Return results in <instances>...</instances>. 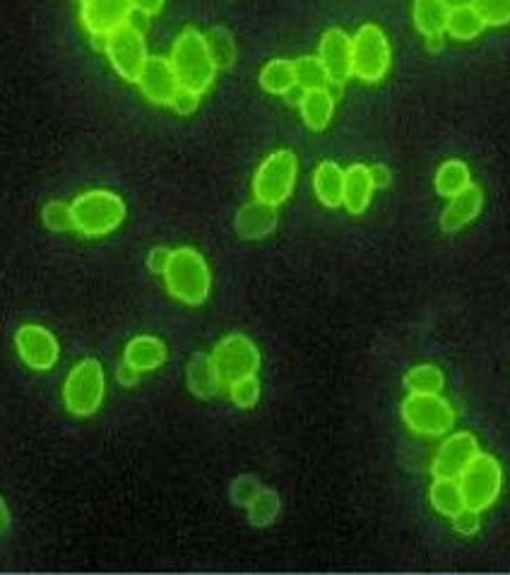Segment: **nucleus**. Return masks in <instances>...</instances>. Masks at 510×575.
Instances as JSON below:
<instances>
[{
  "mask_svg": "<svg viewBox=\"0 0 510 575\" xmlns=\"http://www.w3.org/2000/svg\"><path fill=\"white\" fill-rule=\"evenodd\" d=\"M169 63L174 68L179 85L186 90L205 94L215 85L217 80V63L212 58L210 44H207V34L195 27H186L171 46Z\"/></svg>",
  "mask_w": 510,
  "mask_h": 575,
  "instance_id": "obj_1",
  "label": "nucleus"
},
{
  "mask_svg": "<svg viewBox=\"0 0 510 575\" xmlns=\"http://www.w3.org/2000/svg\"><path fill=\"white\" fill-rule=\"evenodd\" d=\"M166 292L181 304L198 308L210 299L212 270L205 256L191 246L171 251V260L164 270Z\"/></svg>",
  "mask_w": 510,
  "mask_h": 575,
  "instance_id": "obj_2",
  "label": "nucleus"
},
{
  "mask_svg": "<svg viewBox=\"0 0 510 575\" xmlns=\"http://www.w3.org/2000/svg\"><path fill=\"white\" fill-rule=\"evenodd\" d=\"M70 207H73L75 231H80L87 239H102V236L114 234L126 222L128 212L121 195L106 191V188L80 193Z\"/></svg>",
  "mask_w": 510,
  "mask_h": 575,
  "instance_id": "obj_3",
  "label": "nucleus"
},
{
  "mask_svg": "<svg viewBox=\"0 0 510 575\" xmlns=\"http://www.w3.org/2000/svg\"><path fill=\"white\" fill-rule=\"evenodd\" d=\"M106 373L97 359H80L63 383V405L73 417H92L104 405Z\"/></svg>",
  "mask_w": 510,
  "mask_h": 575,
  "instance_id": "obj_4",
  "label": "nucleus"
},
{
  "mask_svg": "<svg viewBox=\"0 0 510 575\" xmlns=\"http://www.w3.org/2000/svg\"><path fill=\"white\" fill-rule=\"evenodd\" d=\"M299 179V159L292 150H275L260 162L253 174V198L280 207L292 198Z\"/></svg>",
  "mask_w": 510,
  "mask_h": 575,
  "instance_id": "obj_5",
  "label": "nucleus"
},
{
  "mask_svg": "<svg viewBox=\"0 0 510 575\" xmlns=\"http://www.w3.org/2000/svg\"><path fill=\"white\" fill-rule=\"evenodd\" d=\"M390 65H393V46L388 34L373 22L361 25L352 37V77L366 85H376L390 73Z\"/></svg>",
  "mask_w": 510,
  "mask_h": 575,
  "instance_id": "obj_6",
  "label": "nucleus"
},
{
  "mask_svg": "<svg viewBox=\"0 0 510 575\" xmlns=\"http://www.w3.org/2000/svg\"><path fill=\"white\" fill-rule=\"evenodd\" d=\"M407 429L426 438L450 434L455 424V409L441 393L417 395L409 393L400 407Z\"/></svg>",
  "mask_w": 510,
  "mask_h": 575,
  "instance_id": "obj_7",
  "label": "nucleus"
},
{
  "mask_svg": "<svg viewBox=\"0 0 510 575\" xmlns=\"http://www.w3.org/2000/svg\"><path fill=\"white\" fill-rule=\"evenodd\" d=\"M460 489L465 496V506L484 513L498 501L503 491V467L494 455L479 453L472 465L460 474Z\"/></svg>",
  "mask_w": 510,
  "mask_h": 575,
  "instance_id": "obj_8",
  "label": "nucleus"
},
{
  "mask_svg": "<svg viewBox=\"0 0 510 575\" xmlns=\"http://www.w3.org/2000/svg\"><path fill=\"white\" fill-rule=\"evenodd\" d=\"M104 53L118 77H123L126 82L138 85L142 68H145V63L150 61L145 34L138 32L135 27H130L126 22V25L118 27L116 32L109 34Z\"/></svg>",
  "mask_w": 510,
  "mask_h": 575,
  "instance_id": "obj_9",
  "label": "nucleus"
},
{
  "mask_svg": "<svg viewBox=\"0 0 510 575\" xmlns=\"http://www.w3.org/2000/svg\"><path fill=\"white\" fill-rule=\"evenodd\" d=\"M212 361H215L222 383L229 385L260 371V349L255 347L251 337L231 333L222 337L212 349Z\"/></svg>",
  "mask_w": 510,
  "mask_h": 575,
  "instance_id": "obj_10",
  "label": "nucleus"
},
{
  "mask_svg": "<svg viewBox=\"0 0 510 575\" xmlns=\"http://www.w3.org/2000/svg\"><path fill=\"white\" fill-rule=\"evenodd\" d=\"M15 349L22 364L32 371H51L61 359L58 337L39 323H25L17 328Z\"/></svg>",
  "mask_w": 510,
  "mask_h": 575,
  "instance_id": "obj_11",
  "label": "nucleus"
},
{
  "mask_svg": "<svg viewBox=\"0 0 510 575\" xmlns=\"http://www.w3.org/2000/svg\"><path fill=\"white\" fill-rule=\"evenodd\" d=\"M482 453L479 450L477 436L470 431H455L443 438V443L438 446L434 462H431V474L434 477H446V479H460V474L472 465V460Z\"/></svg>",
  "mask_w": 510,
  "mask_h": 575,
  "instance_id": "obj_12",
  "label": "nucleus"
},
{
  "mask_svg": "<svg viewBox=\"0 0 510 575\" xmlns=\"http://www.w3.org/2000/svg\"><path fill=\"white\" fill-rule=\"evenodd\" d=\"M133 15V0H82L80 22L85 32L109 37L118 27H123Z\"/></svg>",
  "mask_w": 510,
  "mask_h": 575,
  "instance_id": "obj_13",
  "label": "nucleus"
},
{
  "mask_svg": "<svg viewBox=\"0 0 510 575\" xmlns=\"http://www.w3.org/2000/svg\"><path fill=\"white\" fill-rule=\"evenodd\" d=\"M138 87L142 97L150 104L157 106H169L171 99L176 97V92L181 90L179 77H176L174 68H171L169 58L164 56H150V61L142 68Z\"/></svg>",
  "mask_w": 510,
  "mask_h": 575,
  "instance_id": "obj_14",
  "label": "nucleus"
},
{
  "mask_svg": "<svg viewBox=\"0 0 510 575\" xmlns=\"http://www.w3.org/2000/svg\"><path fill=\"white\" fill-rule=\"evenodd\" d=\"M318 58L328 70L330 82H345L352 77V37L340 27L325 29L318 41Z\"/></svg>",
  "mask_w": 510,
  "mask_h": 575,
  "instance_id": "obj_15",
  "label": "nucleus"
},
{
  "mask_svg": "<svg viewBox=\"0 0 510 575\" xmlns=\"http://www.w3.org/2000/svg\"><path fill=\"white\" fill-rule=\"evenodd\" d=\"M484 210V193L479 186H467L465 191L448 198V205L441 212V229L446 234H458L465 227L482 215Z\"/></svg>",
  "mask_w": 510,
  "mask_h": 575,
  "instance_id": "obj_16",
  "label": "nucleus"
},
{
  "mask_svg": "<svg viewBox=\"0 0 510 575\" xmlns=\"http://www.w3.org/2000/svg\"><path fill=\"white\" fill-rule=\"evenodd\" d=\"M236 234L246 241H258L270 236L272 231L280 224V212H277L275 205L260 203V200H253V203H246L236 215Z\"/></svg>",
  "mask_w": 510,
  "mask_h": 575,
  "instance_id": "obj_17",
  "label": "nucleus"
},
{
  "mask_svg": "<svg viewBox=\"0 0 510 575\" xmlns=\"http://www.w3.org/2000/svg\"><path fill=\"white\" fill-rule=\"evenodd\" d=\"M166 357H169V349L157 335H135L123 349V364L133 366L140 373L157 371L159 366H164Z\"/></svg>",
  "mask_w": 510,
  "mask_h": 575,
  "instance_id": "obj_18",
  "label": "nucleus"
},
{
  "mask_svg": "<svg viewBox=\"0 0 510 575\" xmlns=\"http://www.w3.org/2000/svg\"><path fill=\"white\" fill-rule=\"evenodd\" d=\"M373 193H376V186H373L371 179V167L357 162L345 169V198H342V207H345L349 215H364L371 207Z\"/></svg>",
  "mask_w": 510,
  "mask_h": 575,
  "instance_id": "obj_19",
  "label": "nucleus"
},
{
  "mask_svg": "<svg viewBox=\"0 0 510 575\" xmlns=\"http://www.w3.org/2000/svg\"><path fill=\"white\" fill-rule=\"evenodd\" d=\"M313 193L323 207L340 210L342 198H345V169L332 159L320 162L313 171Z\"/></svg>",
  "mask_w": 510,
  "mask_h": 575,
  "instance_id": "obj_20",
  "label": "nucleus"
},
{
  "mask_svg": "<svg viewBox=\"0 0 510 575\" xmlns=\"http://www.w3.org/2000/svg\"><path fill=\"white\" fill-rule=\"evenodd\" d=\"M186 383L188 390L198 397V400H212L222 388V378H219L215 361H212V354L205 352H195L191 359H188L186 366Z\"/></svg>",
  "mask_w": 510,
  "mask_h": 575,
  "instance_id": "obj_21",
  "label": "nucleus"
},
{
  "mask_svg": "<svg viewBox=\"0 0 510 575\" xmlns=\"http://www.w3.org/2000/svg\"><path fill=\"white\" fill-rule=\"evenodd\" d=\"M335 106H337V99L328 92V87H325V90L301 92V102H299L301 121H304V126L308 130H313V133H323V130L332 123Z\"/></svg>",
  "mask_w": 510,
  "mask_h": 575,
  "instance_id": "obj_22",
  "label": "nucleus"
},
{
  "mask_svg": "<svg viewBox=\"0 0 510 575\" xmlns=\"http://www.w3.org/2000/svg\"><path fill=\"white\" fill-rule=\"evenodd\" d=\"M450 8L443 0H414L412 22L424 39L446 37Z\"/></svg>",
  "mask_w": 510,
  "mask_h": 575,
  "instance_id": "obj_23",
  "label": "nucleus"
},
{
  "mask_svg": "<svg viewBox=\"0 0 510 575\" xmlns=\"http://www.w3.org/2000/svg\"><path fill=\"white\" fill-rule=\"evenodd\" d=\"M258 82L263 92L272 94V97H287L289 92L296 90L294 61H289V58H272V61L260 68Z\"/></svg>",
  "mask_w": 510,
  "mask_h": 575,
  "instance_id": "obj_24",
  "label": "nucleus"
},
{
  "mask_svg": "<svg viewBox=\"0 0 510 575\" xmlns=\"http://www.w3.org/2000/svg\"><path fill=\"white\" fill-rule=\"evenodd\" d=\"M472 186V171L462 159H446L434 174V188L441 198H453Z\"/></svg>",
  "mask_w": 510,
  "mask_h": 575,
  "instance_id": "obj_25",
  "label": "nucleus"
},
{
  "mask_svg": "<svg viewBox=\"0 0 510 575\" xmlns=\"http://www.w3.org/2000/svg\"><path fill=\"white\" fill-rule=\"evenodd\" d=\"M429 501L434 511L441 513L443 518H453L455 513L465 508V496H462L458 479L434 477V484L429 489Z\"/></svg>",
  "mask_w": 510,
  "mask_h": 575,
  "instance_id": "obj_26",
  "label": "nucleus"
},
{
  "mask_svg": "<svg viewBox=\"0 0 510 575\" xmlns=\"http://www.w3.org/2000/svg\"><path fill=\"white\" fill-rule=\"evenodd\" d=\"M486 22L482 15L474 10V5H462V8H453L448 15L446 34L455 41H474L484 34Z\"/></svg>",
  "mask_w": 510,
  "mask_h": 575,
  "instance_id": "obj_27",
  "label": "nucleus"
},
{
  "mask_svg": "<svg viewBox=\"0 0 510 575\" xmlns=\"http://www.w3.org/2000/svg\"><path fill=\"white\" fill-rule=\"evenodd\" d=\"M405 388L409 393L417 395L443 393V388H446V376H443V371L434 364L412 366V369L405 373Z\"/></svg>",
  "mask_w": 510,
  "mask_h": 575,
  "instance_id": "obj_28",
  "label": "nucleus"
},
{
  "mask_svg": "<svg viewBox=\"0 0 510 575\" xmlns=\"http://www.w3.org/2000/svg\"><path fill=\"white\" fill-rule=\"evenodd\" d=\"M246 511H248V523L253 527H270L282 511L280 494H277L275 489H270V486H263V489L255 494V499L248 503Z\"/></svg>",
  "mask_w": 510,
  "mask_h": 575,
  "instance_id": "obj_29",
  "label": "nucleus"
},
{
  "mask_svg": "<svg viewBox=\"0 0 510 575\" xmlns=\"http://www.w3.org/2000/svg\"><path fill=\"white\" fill-rule=\"evenodd\" d=\"M294 73H296V87H299L301 92L325 90V87L330 85L328 70H325V65L318 56L296 58Z\"/></svg>",
  "mask_w": 510,
  "mask_h": 575,
  "instance_id": "obj_30",
  "label": "nucleus"
},
{
  "mask_svg": "<svg viewBox=\"0 0 510 575\" xmlns=\"http://www.w3.org/2000/svg\"><path fill=\"white\" fill-rule=\"evenodd\" d=\"M227 388H229V400L234 402L239 409H253L255 405H258L260 395H263L258 373H255V376L239 378V381L229 383Z\"/></svg>",
  "mask_w": 510,
  "mask_h": 575,
  "instance_id": "obj_31",
  "label": "nucleus"
},
{
  "mask_svg": "<svg viewBox=\"0 0 510 575\" xmlns=\"http://www.w3.org/2000/svg\"><path fill=\"white\" fill-rule=\"evenodd\" d=\"M41 219H44V227L56 234H65V231H75V219H73V207L63 200H51L41 210Z\"/></svg>",
  "mask_w": 510,
  "mask_h": 575,
  "instance_id": "obj_32",
  "label": "nucleus"
},
{
  "mask_svg": "<svg viewBox=\"0 0 510 575\" xmlns=\"http://www.w3.org/2000/svg\"><path fill=\"white\" fill-rule=\"evenodd\" d=\"M207 44H210V51H212V58H215L217 68H229L231 63H234L236 58V44H234V37L227 32V29H212L210 34H207Z\"/></svg>",
  "mask_w": 510,
  "mask_h": 575,
  "instance_id": "obj_33",
  "label": "nucleus"
},
{
  "mask_svg": "<svg viewBox=\"0 0 510 575\" xmlns=\"http://www.w3.org/2000/svg\"><path fill=\"white\" fill-rule=\"evenodd\" d=\"M472 5L482 15L486 27L510 25V0H474Z\"/></svg>",
  "mask_w": 510,
  "mask_h": 575,
  "instance_id": "obj_34",
  "label": "nucleus"
},
{
  "mask_svg": "<svg viewBox=\"0 0 510 575\" xmlns=\"http://www.w3.org/2000/svg\"><path fill=\"white\" fill-rule=\"evenodd\" d=\"M263 489V484L258 482V477H253V474H241V477H236L234 482H231V501H234V506L239 508H246L248 503L255 499V494Z\"/></svg>",
  "mask_w": 510,
  "mask_h": 575,
  "instance_id": "obj_35",
  "label": "nucleus"
},
{
  "mask_svg": "<svg viewBox=\"0 0 510 575\" xmlns=\"http://www.w3.org/2000/svg\"><path fill=\"white\" fill-rule=\"evenodd\" d=\"M479 511H474V508H462L460 513H455L453 518V530L458 532L460 537H474L479 532V527H482V518H479Z\"/></svg>",
  "mask_w": 510,
  "mask_h": 575,
  "instance_id": "obj_36",
  "label": "nucleus"
},
{
  "mask_svg": "<svg viewBox=\"0 0 510 575\" xmlns=\"http://www.w3.org/2000/svg\"><path fill=\"white\" fill-rule=\"evenodd\" d=\"M200 97L203 94H198V92H193V90H186V87H181L179 92H176V97L171 99V109L176 111L179 116H193L195 111H198V106H200Z\"/></svg>",
  "mask_w": 510,
  "mask_h": 575,
  "instance_id": "obj_37",
  "label": "nucleus"
},
{
  "mask_svg": "<svg viewBox=\"0 0 510 575\" xmlns=\"http://www.w3.org/2000/svg\"><path fill=\"white\" fill-rule=\"evenodd\" d=\"M169 260H171V248L157 246L152 248L150 256H147V268H150V272H154V275H164Z\"/></svg>",
  "mask_w": 510,
  "mask_h": 575,
  "instance_id": "obj_38",
  "label": "nucleus"
},
{
  "mask_svg": "<svg viewBox=\"0 0 510 575\" xmlns=\"http://www.w3.org/2000/svg\"><path fill=\"white\" fill-rule=\"evenodd\" d=\"M371 179L376 191H383V188L393 186V169L385 167V164H373L371 167Z\"/></svg>",
  "mask_w": 510,
  "mask_h": 575,
  "instance_id": "obj_39",
  "label": "nucleus"
},
{
  "mask_svg": "<svg viewBox=\"0 0 510 575\" xmlns=\"http://www.w3.org/2000/svg\"><path fill=\"white\" fill-rule=\"evenodd\" d=\"M140 376L142 373L135 371L133 366H128V364H121L116 371V381L121 383L123 388H135V385L140 383Z\"/></svg>",
  "mask_w": 510,
  "mask_h": 575,
  "instance_id": "obj_40",
  "label": "nucleus"
},
{
  "mask_svg": "<svg viewBox=\"0 0 510 575\" xmlns=\"http://www.w3.org/2000/svg\"><path fill=\"white\" fill-rule=\"evenodd\" d=\"M166 0H133V10H138V13L147 15L152 20V17H157L159 13L164 10Z\"/></svg>",
  "mask_w": 510,
  "mask_h": 575,
  "instance_id": "obj_41",
  "label": "nucleus"
},
{
  "mask_svg": "<svg viewBox=\"0 0 510 575\" xmlns=\"http://www.w3.org/2000/svg\"><path fill=\"white\" fill-rule=\"evenodd\" d=\"M10 525V511H8V503H5L3 496H0V532L8 530Z\"/></svg>",
  "mask_w": 510,
  "mask_h": 575,
  "instance_id": "obj_42",
  "label": "nucleus"
},
{
  "mask_svg": "<svg viewBox=\"0 0 510 575\" xmlns=\"http://www.w3.org/2000/svg\"><path fill=\"white\" fill-rule=\"evenodd\" d=\"M443 3H446L448 8L453 10V8H462V5H472L474 0H443Z\"/></svg>",
  "mask_w": 510,
  "mask_h": 575,
  "instance_id": "obj_43",
  "label": "nucleus"
},
{
  "mask_svg": "<svg viewBox=\"0 0 510 575\" xmlns=\"http://www.w3.org/2000/svg\"><path fill=\"white\" fill-rule=\"evenodd\" d=\"M75 3H82V0H75Z\"/></svg>",
  "mask_w": 510,
  "mask_h": 575,
  "instance_id": "obj_44",
  "label": "nucleus"
}]
</instances>
